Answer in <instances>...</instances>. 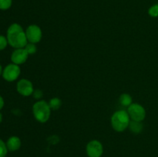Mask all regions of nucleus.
Here are the masks:
<instances>
[{
	"label": "nucleus",
	"instance_id": "obj_10",
	"mask_svg": "<svg viewBox=\"0 0 158 157\" xmlns=\"http://www.w3.org/2000/svg\"><path fill=\"white\" fill-rule=\"evenodd\" d=\"M6 146L9 152H16L21 148L22 142L19 137L12 135L6 141Z\"/></svg>",
	"mask_w": 158,
	"mask_h": 157
},
{
	"label": "nucleus",
	"instance_id": "obj_2",
	"mask_svg": "<svg viewBox=\"0 0 158 157\" xmlns=\"http://www.w3.org/2000/svg\"><path fill=\"white\" fill-rule=\"evenodd\" d=\"M131 120L127 111L120 109L113 114L110 119V124L114 131L122 132L127 129Z\"/></svg>",
	"mask_w": 158,
	"mask_h": 157
},
{
	"label": "nucleus",
	"instance_id": "obj_20",
	"mask_svg": "<svg viewBox=\"0 0 158 157\" xmlns=\"http://www.w3.org/2000/svg\"><path fill=\"white\" fill-rule=\"evenodd\" d=\"M4 105H5L4 99H3V97L0 95V110L4 107Z\"/></svg>",
	"mask_w": 158,
	"mask_h": 157
},
{
	"label": "nucleus",
	"instance_id": "obj_8",
	"mask_svg": "<svg viewBox=\"0 0 158 157\" xmlns=\"http://www.w3.org/2000/svg\"><path fill=\"white\" fill-rule=\"evenodd\" d=\"M16 90L19 95L24 97L30 96L34 92L33 84L27 78H21L16 84Z\"/></svg>",
	"mask_w": 158,
	"mask_h": 157
},
{
	"label": "nucleus",
	"instance_id": "obj_7",
	"mask_svg": "<svg viewBox=\"0 0 158 157\" xmlns=\"http://www.w3.org/2000/svg\"><path fill=\"white\" fill-rule=\"evenodd\" d=\"M28 42L37 44L43 38V32L41 28L35 24L29 25L25 30Z\"/></svg>",
	"mask_w": 158,
	"mask_h": 157
},
{
	"label": "nucleus",
	"instance_id": "obj_21",
	"mask_svg": "<svg viewBox=\"0 0 158 157\" xmlns=\"http://www.w3.org/2000/svg\"><path fill=\"white\" fill-rule=\"evenodd\" d=\"M2 71H3L2 67V65L0 64V75H2Z\"/></svg>",
	"mask_w": 158,
	"mask_h": 157
},
{
	"label": "nucleus",
	"instance_id": "obj_11",
	"mask_svg": "<svg viewBox=\"0 0 158 157\" xmlns=\"http://www.w3.org/2000/svg\"><path fill=\"white\" fill-rule=\"evenodd\" d=\"M143 126L142 124V122L134 121V120H131L129 126H128L130 130L134 134L140 133L142 132V130H143Z\"/></svg>",
	"mask_w": 158,
	"mask_h": 157
},
{
	"label": "nucleus",
	"instance_id": "obj_3",
	"mask_svg": "<svg viewBox=\"0 0 158 157\" xmlns=\"http://www.w3.org/2000/svg\"><path fill=\"white\" fill-rule=\"evenodd\" d=\"M52 109L49 107V103L45 100H38L32 106V114L37 122L40 123H47L50 118Z\"/></svg>",
	"mask_w": 158,
	"mask_h": 157
},
{
	"label": "nucleus",
	"instance_id": "obj_18",
	"mask_svg": "<svg viewBox=\"0 0 158 157\" xmlns=\"http://www.w3.org/2000/svg\"><path fill=\"white\" fill-rule=\"evenodd\" d=\"M9 45L6 36L0 35V51H2L6 49L7 46Z\"/></svg>",
	"mask_w": 158,
	"mask_h": 157
},
{
	"label": "nucleus",
	"instance_id": "obj_19",
	"mask_svg": "<svg viewBox=\"0 0 158 157\" xmlns=\"http://www.w3.org/2000/svg\"><path fill=\"white\" fill-rule=\"evenodd\" d=\"M32 95H33L34 99H38V100H41L40 99L43 97V92H42L41 89H35L33 92V93H32Z\"/></svg>",
	"mask_w": 158,
	"mask_h": 157
},
{
	"label": "nucleus",
	"instance_id": "obj_12",
	"mask_svg": "<svg viewBox=\"0 0 158 157\" xmlns=\"http://www.w3.org/2000/svg\"><path fill=\"white\" fill-rule=\"evenodd\" d=\"M119 102L121 106H124V107H129L133 103L132 96L128 93H123L120 95Z\"/></svg>",
	"mask_w": 158,
	"mask_h": 157
},
{
	"label": "nucleus",
	"instance_id": "obj_22",
	"mask_svg": "<svg viewBox=\"0 0 158 157\" xmlns=\"http://www.w3.org/2000/svg\"><path fill=\"white\" fill-rule=\"evenodd\" d=\"M2 122V114L0 112V123H1Z\"/></svg>",
	"mask_w": 158,
	"mask_h": 157
},
{
	"label": "nucleus",
	"instance_id": "obj_5",
	"mask_svg": "<svg viewBox=\"0 0 158 157\" xmlns=\"http://www.w3.org/2000/svg\"><path fill=\"white\" fill-rule=\"evenodd\" d=\"M20 74H21V69L19 66L14 63H10L3 69L2 75L6 81L12 83L15 81L19 77Z\"/></svg>",
	"mask_w": 158,
	"mask_h": 157
},
{
	"label": "nucleus",
	"instance_id": "obj_9",
	"mask_svg": "<svg viewBox=\"0 0 158 157\" xmlns=\"http://www.w3.org/2000/svg\"><path fill=\"white\" fill-rule=\"evenodd\" d=\"M29 55L25 48H20V49H14V51L11 54L10 58L12 63L19 66V65L24 64L27 61Z\"/></svg>",
	"mask_w": 158,
	"mask_h": 157
},
{
	"label": "nucleus",
	"instance_id": "obj_15",
	"mask_svg": "<svg viewBox=\"0 0 158 157\" xmlns=\"http://www.w3.org/2000/svg\"><path fill=\"white\" fill-rule=\"evenodd\" d=\"M36 44H34V43H31V42H28L26 44V46H25V49L26 50V52H28L29 55H34L35 52H37V47L35 46Z\"/></svg>",
	"mask_w": 158,
	"mask_h": 157
},
{
	"label": "nucleus",
	"instance_id": "obj_14",
	"mask_svg": "<svg viewBox=\"0 0 158 157\" xmlns=\"http://www.w3.org/2000/svg\"><path fill=\"white\" fill-rule=\"evenodd\" d=\"M148 15L152 18H157L158 17V3L152 5L151 7L148 9Z\"/></svg>",
	"mask_w": 158,
	"mask_h": 157
},
{
	"label": "nucleus",
	"instance_id": "obj_17",
	"mask_svg": "<svg viewBox=\"0 0 158 157\" xmlns=\"http://www.w3.org/2000/svg\"><path fill=\"white\" fill-rule=\"evenodd\" d=\"M9 150L6 146V143L0 139V157H6Z\"/></svg>",
	"mask_w": 158,
	"mask_h": 157
},
{
	"label": "nucleus",
	"instance_id": "obj_4",
	"mask_svg": "<svg viewBox=\"0 0 158 157\" xmlns=\"http://www.w3.org/2000/svg\"><path fill=\"white\" fill-rule=\"evenodd\" d=\"M127 112L131 120L138 122H143L147 115L146 109L142 105L137 103H133L129 107H127Z\"/></svg>",
	"mask_w": 158,
	"mask_h": 157
},
{
	"label": "nucleus",
	"instance_id": "obj_13",
	"mask_svg": "<svg viewBox=\"0 0 158 157\" xmlns=\"http://www.w3.org/2000/svg\"><path fill=\"white\" fill-rule=\"evenodd\" d=\"M49 105L52 110H58L62 106V100L58 97H53L49 100Z\"/></svg>",
	"mask_w": 158,
	"mask_h": 157
},
{
	"label": "nucleus",
	"instance_id": "obj_6",
	"mask_svg": "<svg viewBox=\"0 0 158 157\" xmlns=\"http://www.w3.org/2000/svg\"><path fill=\"white\" fill-rule=\"evenodd\" d=\"M104 149L100 141L97 139L90 140L86 146V153L88 157H102Z\"/></svg>",
	"mask_w": 158,
	"mask_h": 157
},
{
	"label": "nucleus",
	"instance_id": "obj_16",
	"mask_svg": "<svg viewBox=\"0 0 158 157\" xmlns=\"http://www.w3.org/2000/svg\"><path fill=\"white\" fill-rule=\"evenodd\" d=\"M12 0H0V10L6 11L11 8Z\"/></svg>",
	"mask_w": 158,
	"mask_h": 157
},
{
	"label": "nucleus",
	"instance_id": "obj_1",
	"mask_svg": "<svg viewBox=\"0 0 158 157\" xmlns=\"http://www.w3.org/2000/svg\"><path fill=\"white\" fill-rule=\"evenodd\" d=\"M6 38L9 46L14 49L24 48L28 43L26 32L19 23H12L9 26L6 31Z\"/></svg>",
	"mask_w": 158,
	"mask_h": 157
}]
</instances>
